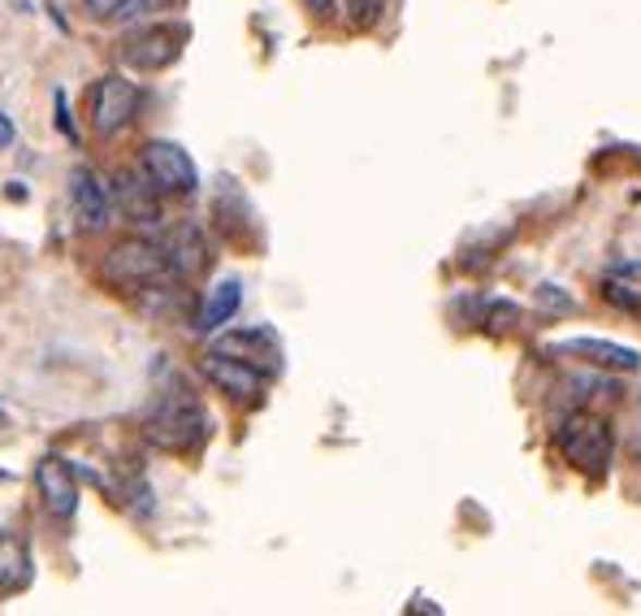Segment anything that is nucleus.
I'll list each match as a JSON object with an SVG mask.
<instances>
[{"mask_svg": "<svg viewBox=\"0 0 641 616\" xmlns=\"http://www.w3.org/2000/svg\"><path fill=\"white\" fill-rule=\"evenodd\" d=\"M0 421H4V412H0Z\"/></svg>", "mask_w": 641, "mask_h": 616, "instance_id": "obj_24", "label": "nucleus"}, {"mask_svg": "<svg viewBox=\"0 0 641 616\" xmlns=\"http://www.w3.org/2000/svg\"><path fill=\"white\" fill-rule=\"evenodd\" d=\"M485 326H489L494 335L516 330V326H520V309H516L511 300H494V304H489V313H485Z\"/></svg>", "mask_w": 641, "mask_h": 616, "instance_id": "obj_16", "label": "nucleus"}, {"mask_svg": "<svg viewBox=\"0 0 641 616\" xmlns=\"http://www.w3.org/2000/svg\"><path fill=\"white\" fill-rule=\"evenodd\" d=\"M382 9H386V0H347V17H351V26H373L377 17H382Z\"/></svg>", "mask_w": 641, "mask_h": 616, "instance_id": "obj_17", "label": "nucleus"}, {"mask_svg": "<svg viewBox=\"0 0 641 616\" xmlns=\"http://www.w3.org/2000/svg\"><path fill=\"white\" fill-rule=\"evenodd\" d=\"M70 205L83 230H109L113 226V188L92 170V166H74L70 170Z\"/></svg>", "mask_w": 641, "mask_h": 616, "instance_id": "obj_7", "label": "nucleus"}, {"mask_svg": "<svg viewBox=\"0 0 641 616\" xmlns=\"http://www.w3.org/2000/svg\"><path fill=\"white\" fill-rule=\"evenodd\" d=\"M31 556H26V547L17 543V539H9V534H0V595H13V591H22L26 582H31Z\"/></svg>", "mask_w": 641, "mask_h": 616, "instance_id": "obj_14", "label": "nucleus"}, {"mask_svg": "<svg viewBox=\"0 0 641 616\" xmlns=\"http://www.w3.org/2000/svg\"><path fill=\"white\" fill-rule=\"evenodd\" d=\"M144 174L153 179L160 196H195V188H199V170H195L191 153L169 140L144 144Z\"/></svg>", "mask_w": 641, "mask_h": 616, "instance_id": "obj_6", "label": "nucleus"}, {"mask_svg": "<svg viewBox=\"0 0 641 616\" xmlns=\"http://www.w3.org/2000/svg\"><path fill=\"white\" fill-rule=\"evenodd\" d=\"M169 4H178V0H126V9H122V17H140V13H157V9H169Z\"/></svg>", "mask_w": 641, "mask_h": 616, "instance_id": "obj_18", "label": "nucleus"}, {"mask_svg": "<svg viewBox=\"0 0 641 616\" xmlns=\"http://www.w3.org/2000/svg\"><path fill=\"white\" fill-rule=\"evenodd\" d=\"M217 348H221V352H234V357H243V361H252V365H269V370H278V343H274L265 330L230 335V339H221Z\"/></svg>", "mask_w": 641, "mask_h": 616, "instance_id": "obj_15", "label": "nucleus"}, {"mask_svg": "<svg viewBox=\"0 0 641 616\" xmlns=\"http://www.w3.org/2000/svg\"><path fill=\"white\" fill-rule=\"evenodd\" d=\"M239 304H243V282H239V278H221V282L204 295V309H199V317H195V330H199V335L221 330V326L239 313Z\"/></svg>", "mask_w": 641, "mask_h": 616, "instance_id": "obj_13", "label": "nucleus"}, {"mask_svg": "<svg viewBox=\"0 0 641 616\" xmlns=\"http://www.w3.org/2000/svg\"><path fill=\"white\" fill-rule=\"evenodd\" d=\"M113 192H118V205L131 221H140V226H157L160 221V192L153 188L148 174H122Z\"/></svg>", "mask_w": 641, "mask_h": 616, "instance_id": "obj_11", "label": "nucleus"}, {"mask_svg": "<svg viewBox=\"0 0 641 616\" xmlns=\"http://www.w3.org/2000/svg\"><path fill=\"white\" fill-rule=\"evenodd\" d=\"M564 352H568V357H585L590 365L616 370V374H633V370H641V352L625 348V343H612V339H568Z\"/></svg>", "mask_w": 641, "mask_h": 616, "instance_id": "obj_12", "label": "nucleus"}, {"mask_svg": "<svg viewBox=\"0 0 641 616\" xmlns=\"http://www.w3.org/2000/svg\"><path fill=\"white\" fill-rule=\"evenodd\" d=\"M135 113H140V87L131 78H122V74L96 78V87H92V126H96L100 140L122 135L135 122Z\"/></svg>", "mask_w": 641, "mask_h": 616, "instance_id": "obj_4", "label": "nucleus"}, {"mask_svg": "<svg viewBox=\"0 0 641 616\" xmlns=\"http://www.w3.org/2000/svg\"><path fill=\"white\" fill-rule=\"evenodd\" d=\"M100 274L113 282V287H126V291H140V287H157L173 274L165 247L153 239H118L109 252H105V265Z\"/></svg>", "mask_w": 641, "mask_h": 616, "instance_id": "obj_2", "label": "nucleus"}, {"mask_svg": "<svg viewBox=\"0 0 641 616\" xmlns=\"http://www.w3.org/2000/svg\"><path fill=\"white\" fill-rule=\"evenodd\" d=\"M555 447H559V456H564L572 469H581V473H590V478H603V473L612 469V451H616L612 421H603L598 412H585V409L572 412V416L559 421Z\"/></svg>", "mask_w": 641, "mask_h": 616, "instance_id": "obj_1", "label": "nucleus"}, {"mask_svg": "<svg viewBox=\"0 0 641 616\" xmlns=\"http://www.w3.org/2000/svg\"><path fill=\"white\" fill-rule=\"evenodd\" d=\"M204 434H208V416L186 391L165 396L157 409L148 412V438L165 451H191L204 443Z\"/></svg>", "mask_w": 641, "mask_h": 616, "instance_id": "obj_3", "label": "nucleus"}, {"mask_svg": "<svg viewBox=\"0 0 641 616\" xmlns=\"http://www.w3.org/2000/svg\"><path fill=\"white\" fill-rule=\"evenodd\" d=\"M178 52H182V31H173V26H140L122 39V61L144 74L173 65Z\"/></svg>", "mask_w": 641, "mask_h": 616, "instance_id": "obj_8", "label": "nucleus"}, {"mask_svg": "<svg viewBox=\"0 0 641 616\" xmlns=\"http://www.w3.org/2000/svg\"><path fill=\"white\" fill-rule=\"evenodd\" d=\"M199 374H204L221 396H230V400H239V404H256V400L265 396V370L252 365V361H243V357H234V352H221V348L204 352Z\"/></svg>", "mask_w": 641, "mask_h": 616, "instance_id": "obj_5", "label": "nucleus"}, {"mask_svg": "<svg viewBox=\"0 0 641 616\" xmlns=\"http://www.w3.org/2000/svg\"><path fill=\"white\" fill-rule=\"evenodd\" d=\"M87 9H92L96 17H122L126 0H87Z\"/></svg>", "mask_w": 641, "mask_h": 616, "instance_id": "obj_20", "label": "nucleus"}, {"mask_svg": "<svg viewBox=\"0 0 641 616\" xmlns=\"http://www.w3.org/2000/svg\"><path fill=\"white\" fill-rule=\"evenodd\" d=\"M35 491H39V499H44V508L52 517L65 521V517L78 512V478L61 456H44L35 464Z\"/></svg>", "mask_w": 641, "mask_h": 616, "instance_id": "obj_9", "label": "nucleus"}, {"mask_svg": "<svg viewBox=\"0 0 641 616\" xmlns=\"http://www.w3.org/2000/svg\"><path fill=\"white\" fill-rule=\"evenodd\" d=\"M160 247H165V256H169V265H173L178 278H191V274H199L208 265V239H204V230L195 221H178L165 234Z\"/></svg>", "mask_w": 641, "mask_h": 616, "instance_id": "obj_10", "label": "nucleus"}, {"mask_svg": "<svg viewBox=\"0 0 641 616\" xmlns=\"http://www.w3.org/2000/svg\"><path fill=\"white\" fill-rule=\"evenodd\" d=\"M537 300L546 304V309H572V295H559V287H537Z\"/></svg>", "mask_w": 641, "mask_h": 616, "instance_id": "obj_19", "label": "nucleus"}, {"mask_svg": "<svg viewBox=\"0 0 641 616\" xmlns=\"http://www.w3.org/2000/svg\"><path fill=\"white\" fill-rule=\"evenodd\" d=\"M52 105H57V126H61V135H70V140H74V118L65 113V92H57V96H52Z\"/></svg>", "mask_w": 641, "mask_h": 616, "instance_id": "obj_21", "label": "nucleus"}, {"mask_svg": "<svg viewBox=\"0 0 641 616\" xmlns=\"http://www.w3.org/2000/svg\"><path fill=\"white\" fill-rule=\"evenodd\" d=\"M304 4H309L313 17H334L338 13V0H304Z\"/></svg>", "mask_w": 641, "mask_h": 616, "instance_id": "obj_22", "label": "nucleus"}, {"mask_svg": "<svg viewBox=\"0 0 641 616\" xmlns=\"http://www.w3.org/2000/svg\"><path fill=\"white\" fill-rule=\"evenodd\" d=\"M13 140H17V131H13V122H9L4 113H0V148H9Z\"/></svg>", "mask_w": 641, "mask_h": 616, "instance_id": "obj_23", "label": "nucleus"}]
</instances>
